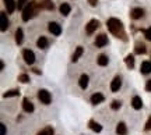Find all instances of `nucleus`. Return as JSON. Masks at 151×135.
<instances>
[{"label": "nucleus", "mask_w": 151, "mask_h": 135, "mask_svg": "<svg viewBox=\"0 0 151 135\" xmlns=\"http://www.w3.org/2000/svg\"><path fill=\"white\" fill-rule=\"evenodd\" d=\"M106 25H108V29L116 38H120V39H123V41H126V35H124L122 21H119L118 18H109Z\"/></svg>", "instance_id": "obj_1"}, {"label": "nucleus", "mask_w": 151, "mask_h": 135, "mask_svg": "<svg viewBox=\"0 0 151 135\" xmlns=\"http://www.w3.org/2000/svg\"><path fill=\"white\" fill-rule=\"evenodd\" d=\"M38 9H41L39 4H38L37 1H31V3H28L25 7H24V10H22V21H29L32 17L37 16V11Z\"/></svg>", "instance_id": "obj_2"}, {"label": "nucleus", "mask_w": 151, "mask_h": 135, "mask_svg": "<svg viewBox=\"0 0 151 135\" xmlns=\"http://www.w3.org/2000/svg\"><path fill=\"white\" fill-rule=\"evenodd\" d=\"M38 99H39L41 103H43V104H49V103L52 102V95H50V92L46 91V89H39V91H38Z\"/></svg>", "instance_id": "obj_3"}, {"label": "nucleus", "mask_w": 151, "mask_h": 135, "mask_svg": "<svg viewBox=\"0 0 151 135\" xmlns=\"http://www.w3.org/2000/svg\"><path fill=\"white\" fill-rule=\"evenodd\" d=\"M22 57H24V61L27 64H34L35 63V54H34L32 50L29 49H24L22 50Z\"/></svg>", "instance_id": "obj_4"}, {"label": "nucleus", "mask_w": 151, "mask_h": 135, "mask_svg": "<svg viewBox=\"0 0 151 135\" xmlns=\"http://www.w3.org/2000/svg\"><path fill=\"white\" fill-rule=\"evenodd\" d=\"M48 29H49V32L50 33H53L55 36H59L60 33H62V27H60L58 22H49L48 24Z\"/></svg>", "instance_id": "obj_5"}, {"label": "nucleus", "mask_w": 151, "mask_h": 135, "mask_svg": "<svg viewBox=\"0 0 151 135\" xmlns=\"http://www.w3.org/2000/svg\"><path fill=\"white\" fill-rule=\"evenodd\" d=\"M98 27H99V21H98V20H91V21H88V24L86 25V32L88 33V35H91V33H94V31H95Z\"/></svg>", "instance_id": "obj_6"}, {"label": "nucleus", "mask_w": 151, "mask_h": 135, "mask_svg": "<svg viewBox=\"0 0 151 135\" xmlns=\"http://www.w3.org/2000/svg\"><path fill=\"white\" fill-rule=\"evenodd\" d=\"M105 45H108V36L105 33H99L95 39V46L97 48H104Z\"/></svg>", "instance_id": "obj_7"}, {"label": "nucleus", "mask_w": 151, "mask_h": 135, "mask_svg": "<svg viewBox=\"0 0 151 135\" xmlns=\"http://www.w3.org/2000/svg\"><path fill=\"white\" fill-rule=\"evenodd\" d=\"M120 87H122V78L120 77H115L112 80V82H111V91L118 92L120 89Z\"/></svg>", "instance_id": "obj_8"}, {"label": "nucleus", "mask_w": 151, "mask_h": 135, "mask_svg": "<svg viewBox=\"0 0 151 135\" xmlns=\"http://www.w3.org/2000/svg\"><path fill=\"white\" fill-rule=\"evenodd\" d=\"M22 109H24L25 113H32L34 112V104L28 97H24V100H22Z\"/></svg>", "instance_id": "obj_9"}, {"label": "nucleus", "mask_w": 151, "mask_h": 135, "mask_svg": "<svg viewBox=\"0 0 151 135\" xmlns=\"http://www.w3.org/2000/svg\"><path fill=\"white\" fill-rule=\"evenodd\" d=\"M143 16H144V10L140 9V7H134L133 10L130 11V17H132L133 20H139V18H141Z\"/></svg>", "instance_id": "obj_10"}, {"label": "nucleus", "mask_w": 151, "mask_h": 135, "mask_svg": "<svg viewBox=\"0 0 151 135\" xmlns=\"http://www.w3.org/2000/svg\"><path fill=\"white\" fill-rule=\"evenodd\" d=\"M3 1H4V6H6V9H7V13H9V14L14 13V10L17 9L16 1H14V0H3Z\"/></svg>", "instance_id": "obj_11"}, {"label": "nucleus", "mask_w": 151, "mask_h": 135, "mask_svg": "<svg viewBox=\"0 0 151 135\" xmlns=\"http://www.w3.org/2000/svg\"><path fill=\"white\" fill-rule=\"evenodd\" d=\"M116 132H118V135H127V125L124 124L123 121H120L116 125Z\"/></svg>", "instance_id": "obj_12"}, {"label": "nucleus", "mask_w": 151, "mask_h": 135, "mask_svg": "<svg viewBox=\"0 0 151 135\" xmlns=\"http://www.w3.org/2000/svg\"><path fill=\"white\" fill-rule=\"evenodd\" d=\"M132 106H133V109H136V110H140L141 107H143V100H141L140 96H134L133 99H132Z\"/></svg>", "instance_id": "obj_13"}, {"label": "nucleus", "mask_w": 151, "mask_h": 135, "mask_svg": "<svg viewBox=\"0 0 151 135\" xmlns=\"http://www.w3.org/2000/svg\"><path fill=\"white\" fill-rule=\"evenodd\" d=\"M104 99H105V97H104L102 93H98L97 92V93H94L91 96V103L92 104H99V103L104 102Z\"/></svg>", "instance_id": "obj_14"}, {"label": "nucleus", "mask_w": 151, "mask_h": 135, "mask_svg": "<svg viewBox=\"0 0 151 135\" xmlns=\"http://www.w3.org/2000/svg\"><path fill=\"white\" fill-rule=\"evenodd\" d=\"M59 11H60V14H62V16H69V14H70V11H71L70 4H67V3H62L60 7H59Z\"/></svg>", "instance_id": "obj_15"}, {"label": "nucleus", "mask_w": 151, "mask_h": 135, "mask_svg": "<svg viewBox=\"0 0 151 135\" xmlns=\"http://www.w3.org/2000/svg\"><path fill=\"white\" fill-rule=\"evenodd\" d=\"M83 53H84V49H83V46H78V48L76 49V52L73 53V56H71V61H73V63H76V61H77V60L83 56Z\"/></svg>", "instance_id": "obj_16"}, {"label": "nucleus", "mask_w": 151, "mask_h": 135, "mask_svg": "<svg viewBox=\"0 0 151 135\" xmlns=\"http://www.w3.org/2000/svg\"><path fill=\"white\" fill-rule=\"evenodd\" d=\"M0 20H1V31L4 32L6 29L9 28V18L6 13H0Z\"/></svg>", "instance_id": "obj_17"}, {"label": "nucleus", "mask_w": 151, "mask_h": 135, "mask_svg": "<svg viewBox=\"0 0 151 135\" xmlns=\"http://www.w3.org/2000/svg\"><path fill=\"white\" fill-rule=\"evenodd\" d=\"M141 74H150L151 72V61H143L140 67Z\"/></svg>", "instance_id": "obj_18"}, {"label": "nucleus", "mask_w": 151, "mask_h": 135, "mask_svg": "<svg viewBox=\"0 0 151 135\" xmlns=\"http://www.w3.org/2000/svg\"><path fill=\"white\" fill-rule=\"evenodd\" d=\"M88 127H90L92 131H95V132H101V131H102V125L98 124L97 121H94V120H90V123H88Z\"/></svg>", "instance_id": "obj_19"}, {"label": "nucleus", "mask_w": 151, "mask_h": 135, "mask_svg": "<svg viewBox=\"0 0 151 135\" xmlns=\"http://www.w3.org/2000/svg\"><path fill=\"white\" fill-rule=\"evenodd\" d=\"M48 45H49V41L45 38V36H41V38L37 41V46L39 49H46L48 48Z\"/></svg>", "instance_id": "obj_20"}, {"label": "nucleus", "mask_w": 151, "mask_h": 135, "mask_svg": "<svg viewBox=\"0 0 151 135\" xmlns=\"http://www.w3.org/2000/svg\"><path fill=\"white\" fill-rule=\"evenodd\" d=\"M88 81H90L88 75H87V74H83V75L80 77V81H78V85H80V88L86 89V88L88 87Z\"/></svg>", "instance_id": "obj_21"}, {"label": "nucleus", "mask_w": 151, "mask_h": 135, "mask_svg": "<svg viewBox=\"0 0 151 135\" xmlns=\"http://www.w3.org/2000/svg\"><path fill=\"white\" fill-rule=\"evenodd\" d=\"M39 7H41V9H45V10H50V11H52L55 9V4L50 1V0H43L42 3L39 4Z\"/></svg>", "instance_id": "obj_22"}, {"label": "nucleus", "mask_w": 151, "mask_h": 135, "mask_svg": "<svg viewBox=\"0 0 151 135\" xmlns=\"http://www.w3.org/2000/svg\"><path fill=\"white\" fill-rule=\"evenodd\" d=\"M124 63H126V65H127L129 68H133V67H134V56H133V54H127V56L124 57Z\"/></svg>", "instance_id": "obj_23"}, {"label": "nucleus", "mask_w": 151, "mask_h": 135, "mask_svg": "<svg viewBox=\"0 0 151 135\" xmlns=\"http://www.w3.org/2000/svg\"><path fill=\"white\" fill-rule=\"evenodd\" d=\"M108 61H109L108 56H105V54H99V56H98V59H97V63L101 65V67L106 65V64H108Z\"/></svg>", "instance_id": "obj_24"}, {"label": "nucleus", "mask_w": 151, "mask_h": 135, "mask_svg": "<svg viewBox=\"0 0 151 135\" xmlns=\"http://www.w3.org/2000/svg\"><path fill=\"white\" fill-rule=\"evenodd\" d=\"M146 45L143 43H136V48H134V53L136 54H144L146 53Z\"/></svg>", "instance_id": "obj_25"}, {"label": "nucleus", "mask_w": 151, "mask_h": 135, "mask_svg": "<svg viewBox=\"0 0 151 135\" xmlns=\"http://www.w3.org/2000/svg\"><path fill=\"white\" fill-rule=\"evenodd\" d=\"M22 39H24V32H22L21 28H18V29L16 31V42L18 45H21L22 43Z\"/></svg>", "instance_id": "obj_26"}, {"label": "nucleus", "mask_w": 151, "mask_h": 135, "mask_svg": "<svg viewBox=\"0 0 151 135\" xmlns=\"http://www.w3.org/2000/svg\"><path fill=\"white\" fill-rule=\"evenodd\" d=\"M18 95H20V91H18V89H10V91L6 92L3 96L4 97H13V96H18Z\"/></svg>", "instance_id": "obj_27"}, {"label": "nucleus", "mask_w": 151, "mask_h": 135, "mask_svg": "<svg viewBox=\"0 0 151 135\" xmlns=\"http://www.w3.org/2000/svg\"><path fill=\"white\" fill-rule=\"evenodd\" d=\"M38 135H53V128L52 127H46L41 132H38Z\"/></svg>", "instance_id": "obj_28"}, {"label": "nucleus", "mask_w": 151, "mask_h": 135, "mask_svg": "<svg viewBox=\"0 0 151 135\" xmlns=\"http://www.w3.org/2000/svg\"><path fill=\"white\" fill-rule=\"evenodd\" d=\"M18 81L22 84H27V82H29V77L27 74H21V75H18Z\"/></svg>", "instance_id": "obj_29"}, {"label": "nucleus", "mask_w": 151, "mask_h": 135, "mask_svg": "<svg viewBox=\"0 0 151 135\" xmlns=\"http://www.w3.org/2000/svg\"><path fill=\"white\" fill-rule=\"evenodd\" d=\"M28 0H18L17 1V9L18 10H24V7H25V4H27Z\"/></svg>", "instance_id": "obj_30"}, {"label": "nucleus", "mask_w": 151, "mask_h": 135, "mask_svg": "<svg viewBox=\"0 0 151 135\" xmlns=\"http://www.w3.org/2000/svg\"><path fill=\"white\" fill-rule=\"evenodd\" d=\"M143 32H144V36H146L147 41H150V42H151V27L147 28V29H144Z\"/></svg>", "instance_id": "obj_31"}, {"label": "nucleus", "mask_w": 151, "mask_h": 135, "mask_svg": "<svg viewBox=\"0 0 151 135\" xmlns=\"http://www.w3.org/2000/svg\"><path fill=\"white\" fill-rule=\"evenodd\" d=\"M120 106H122V104H120V102H119V100H113V102L111 103V107H112L113 110H118V109H120Z\"/></svg>", "instance_id": "obj_32"}, {"label": "nucleus", "mask_w": 151, "mask_h": 135, "mask_svg": "<svg viewBox=\"0 0 151 135\" xmlns=\"http://www.w3.org/2000/svg\"><path fill=\"white\" fill-rule=\"evenodd\" d=\"M144 130H146V131H150V130H151V116L148 117V121L146 123V127H144Z\"/></svg>", "instance_id": "obj_33"}, {"label": "nucleus", "mask_w": 151, "mask_h": 135, "mask_svg": "<svg viewBox=\"0 0 151 135\" xmlns=\"http://www.w3.org/2000/svg\"><path fill=\"white\" fill-rule=\"evenodd\" d=\"M0 135H6V125L0 124Z\"/></svg>", "instance_id": "obj_34"}, {"label": "nucleus", "mask_w": 151, "mask_h": 135, "mask_svg": "<svg viewBox=\"0 0 151 135\" xmlns=\"http://www.w3.org/2000/svg\"><path fill=\"white\" fill-rule=\"evenodd\" d=\"M146 91L151 92V80H148V81H147V84H146Z\"/></svg>", "instance_id": "obj_35"}, {"label": "nucleus", "mask_w": 151, "mask_h": 135, "mask_svg": "<svg viewBox=\"0 0 151 135\" xmlns=\"http://www.w3.org/2000/svg\"><path fill=\"white\" fill-rule=\"evenodd\" d=\"M88 3L94 7V6H97V0H88Z\"/></svg>", "instance_id": "obj_36"}, {"label": "nucleus", "mask_w": 151, "mask_h": 135, "mask_svg": "<svg viewBox=\"0 0 151 135\" xmlns=\"http://www.w3.org/2000/svg\"><path fill=\"white\" fill-rule=\"evenodd\" d=\"M0 68H1V70H4V63H3V61H0Z\"/></svg>", "instance_id": "obj_37"}, {"label": "nucleus", "mask_w": 151, "mask_h": 135, "mask_svg": "<svg viewBox=\"0 0 151 135\" xmlns=\"http://www.w3.org/2000/svg\"><path fill=\"white\" fill-rule=\"evenodd\" d=\"M34 72H35V74H39V72H41V71L38 70V68H34Z\"/></svg>", "instance_id": "obj_38"}]
</instances>
